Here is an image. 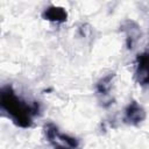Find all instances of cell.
<instances>
[{
    "label": "cell",
    "instance_id": "2",
    "mask_svg": "<svg viewBox=\"0 0 149 149\" xmlns=\"http://www.w3.org/2000/svg\"><path fill=\"white\" fill-rule=\"evenodd\" d=\"M44 134L54 149H79V142L76 137L59 133L58 128L51 122L44 126Z\"/></svg>",
    "mask_w": 149,
    "mask_h": 149
},
{
    "label": "cell",
    "instance_id": "3",
    "mask_svg": "<svg viewBox=\"0 0 149 149\" xmlns=\"http://www.w3.org/2000/svg\"><path fill=\"white\" fill-rule=\"evenodd\" d=\"M135 79L140 85L149 86V52L137 55Z\"/></svg>",
    "mask_w": 149,
    "mask_h": 149
},
{
    "label": "cell",
    "instance_id": "7",
    "mask_svg": "<svg viewBox=\"0 0 149 149\" xmlns=\"http://www.w3.org/2000/svg\"><path fill=\"white\" fill-rule=\"evenodd\" d=\"M42 16L52 22H64L68 19V13L63 7H57V6H49L48 8L44 9Z\"/></svg>",
    "mask_w": 149,
    "mask_h": 149
},
{
    "label": "cell",
    "instance_id": "5",
    "mask_svg": "<svg viewBox=\"0 0 149 149\" xmlns=\"http://www.w3.org/2000/svg\"><path fill=\"white\" fill-rule=\"evenodd\" d=\"M147 113L144 111V108L135 100H133L132 102H129V105L126 107L125 109V122L133 125V126H137L140 125L142 121L146 120Z\"/></svg>",
    "mask_w": 149,
    "mask_h": 149
},
{
    "label": "cell",
    "instance_id": "6",
    "mask_svg": "<svg viewBox=\"0 0 149 149\" xmlns=\"http://www.w3.org/2000/svg\"><path fill=\"white\" fill-rule=\"evenodd\" d=\"M121 31L126 35V45L129 50H132L135 43L141 38V29L140 26L133 20H125L120 26Z\"/></svg>",
    "mask_w": 149,
    "mask_h": 149
},
{
    "label": "cell",
    "instance_id": "4",
    "mask_svg": "<svg viewBox=\"0 0 149 149\" xmlns=\"http://www.w3.org/2000/svg\"><path fill=\"white\" fill-rule=\"evenodd\" d=\"M114 73H108L107 76L102 77L95 85V90H97V94L101 101V105L107 107L109 106L111 104H113V99L111 98L109 95V92H111V88H112V81H113V78H114Z\"/></svg>",
    "mask_w": 149,
    "mask_h": 149
},
{
    "label": "cell",
    "instance_id": "1",
    "mask_svg": "<svg viewBox=\"0 0 149 149\" xmlns=\"http://www.w3.org/2000/svg\"><path fill=\"white\" fill-rule=\"evenodd\" d=\"M0 105L1 108L12 118L14 123L22 128H28L31 126L33 115L38 113V104H27L24 100L19 98L12 86H5L0 93Z\"/></svg>",
    "mask_w": 149,
    "mask_h": 149
}]
</instances>
